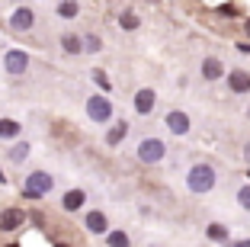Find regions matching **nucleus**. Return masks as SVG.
<instances>
[{
	"label": "nucleus",
	"instance_id": "obj_18",
	"mask_svg": "<svg viewBox=\"0 0 250 247\" xmlns=\"http://www.w3.org/2000/svg\"><path fill=\"white\" fill-rule=\"evenodd\" d=\"M119 22H122V29H138V16L128 10V13H122L119 16Z\"/></svg>",
	"mask_w": 250,
	"mask_h": 247
},
{
	"label": "nucleus",
	"instance_id": "obj_8",
	"mask_svg": "<svg viewBox=\"0 0 250 247\" xmlns=\"http://www.w3.org/2000/svg\"><path fill=\"white\" fill-rule=\"evenodd\" d=\"M228 84H231L234 93H247V90H250V74L247 71H231L228 74Z\"/></svg>",
	"mask_w": 250,
	"mask_h": 247
},
{
	"label": "nucleus",
	"instance_id": "obj_21",
	"mask_svg": "<svg viewBox=\"0 0 250 247\" xmlns=\"http://www.w3.org/2000/svg\"><path fill=\"white\" fill-rule=\"evenodd\" d=\"M26 154H29V145H13V151H10V157H13V160H22Z\"/></svg>",
	"mask_w": 250,
	"mask_h": 247
},
{
	"label": "nucleus",
	"instance_id": "obj_14",
	"mask_svg": "<svg viewBox=\"0 0 250 247\" xmlns=\"http://www.w3.org/2000/svg\"><path fill=\"white\" fill-rule=\"evenodd\" d=\"M125 132H128V125H125V122H116L109 129V135H106V141H109V145H119V141L125 138Z\"/></svg>",
	"mask_w": 250,
	"mask_h": 247
},
{
	"label": "nucleus",
	"instance_id": "obj_16",
	"mask_svg": "<svg viewBox=\"0 0 250 247\" xmlns=\"http://www.w3.org/2000/svg\"><path fill=\"white\" fill-rule=\"evenodd\" d=\"M16 132H20V125L13 119H0V138H13Z\"/></svg>",
	"mask_w": 250,
	"mask_h": 247
},
{
	"label": "nucleus",
	"instance_id": "obj_3",
	"mask_svg": "<svg viewBox=\"0 0 250 247\" xmlns=\"http://www.w3.org/2000/svg\"><path fill=\"white\" fill-rule=\"evenodd\" d=\"M87 112L93 122H106V119L112 116V103L106 100V96H90L87 100Z\"/></svg>",
	"mask_w": 250,
	"mask_h": 247
},
{
	"label": "nucleus",
	"instance_id": "obj_12",
	"mask_svg": "<svg viewBox=\"0 0 250 247\" xmlns=\"http://www.w3.org/2000/svg\"><path fill=\"white\" fill-rule=\"evenodd\" d=\"M83 205V193L81 189H71V193H64V209L67 212H77Z\"/></svg>",
	"mask_w": 250,
	"mask_h": 247
},
{
	"label": "nucleus",
	"instance_id": "obj_29",
	"mask_svg": "<svg viewBox=\"0 0 250 247\" xmlns=\"http://www.w3.org/2000/svg\"><path fill=\"white\" fill-rule=\"evenodd\" d=\"M7 247H16V244H7Z\"/></svg>",
	"mask_w": 250,
	"mask_h": 247
},
{
	"label": "nucleus",
	"instance_id": "obj_15",
	"mask_svg": "<svg viewBox=\"0 0 250 247\" xmlns=\"http://www.w3.org/2000/svg\"><path fill=\"white\" fill-rule=\"evenodd\" d=\"M61 45H64V51H71V55L83 51V39H77V36H61Z\"/></svg>",
	"mask_w": 250,
	"mask_h": 247
},
{
	"label": "nucleus",
	"instance_id": "obj_11",
	"mask_svg": "<svg viewBox=\"0 0 250 247\" xmlns=\"http://www.w3.org/2000/svg\"><path fill=\"white\" fill-rule=\"evenodd\" d=\"M32 20H36V16H32V10H26V7L16 10V13H13V29H29Z\"/></svg>",
	"mask_w": 250,
	"mask_h": 247
},
{
	"label": "nucleus",
	"instance_id": "obj_1",
	"mask_svg": "<svg viewBox=\"0 0 250 247\" xmlns=\"http://www.w3.org/2000/svg\"><path fill=\"white\" fill-rule=\"evenodd\" d=\"M212 186H215V170L208 164H196L189 170V189L192 193H208Z\"/></svg>",
	"mask_w": 250,
	"mask_h": 247
},
{
	"label": "nucleus",
	"instance_id": "obj_9",
	"mask_svg": "<svg viewBox=\"0 0 250 247\" xmlns=\"http://www.w3.org/2000/svg\"><path fill=\"white\" fill-rule=\"evenodd\" d=\"M135 109H138L141 116L151 112V109H154V90H138V93H135Z\"/></svg>",
	"mask_w": 250,
	"mask_h": 247
},
{
	"label": "nucleus",
	"instance_id": "obj_20",
	"mask_svg": "<svg viewBox=\"0 0 250 247\" xmlns=\"http://www.w3.org/2000/svg\"><path fill=\"white\" fill-rule=\"evenodd\" d=\"M58 13L61 16H77V3H74V0H64V3L58 7Z\"/></svg>",
	"mask_w": 250,
	"mask_h": 247
},
{
	"label": "nucleus",
	"instance_id": "obj_5",
	"mask_svg": "<svg viewBox=\"0 0 250 247\" xmlns=\"http://www.w3.org/2000/svg\"><path fill=\"white\" fill-rule=\"evenodd\" d=\"M3 65H7V71L10 74H22L26 71V67H29V58H26V51H7V61H3Z\"/></svg>",
	"mask_w": 250,
	"mask_h": 247
},
{
	"label": "nucleus",
	"instance_id": "obj_10",
	"mask_svg": "<svg viewBox=\"0 0 250 247\" xmlns=\"http://www.w3.org/2000/svg\"><path fill=\"white\" fill-rule=\"evenodd\" d=\"M202 77L206 80H218L221 77V61L218 58H206L202 61Z\"/></svg>",
	"mask_w": 250,
	"mask_h": 247
},
{
	"label": "nucleus",
	"instance_id": "obj_26",
	"mask_svg": "<svg viewBox=\"0 0 250 247\" xmlns=\"http://www.w3.org/2000/svg\"><path fill=\"white\" fill-rule=\"evenodd\" d=\"M244 29H247V32H250V20H247V26H244Z\"/></svg>",
	"mask_w": 250,
	"mask_h": 247
},
{
	"label": "nucleus",
	"instance_id": "obj_25",
	"mask_svg": "<svg viewBox=\"0 0 250 247\" xmlns=\"http://www.w3.org/2000/svg\"><path fill=\"white\" fill-rule=\"evenodd\" d=\"M237 51H244V55H250V42H241V45H237Z\"/></svg>",
	"mask_w": 250,
	"mask_h": 247
},
{
	"label": "nucleus",
	"instance_id": "obj_4",
	"mask_svg": "<svg viewBox=\"0 0 250 247\" xmlns=\"http://www.w3.org/2000/svg\"><path fill=\"white\" fill-rule=\"evenodd\" d=\"M138 157L145 160V164H157V160L164 157V141H157V138H145L138 145Z\"/></svg>",
	"mask_w": 250,
	"mask_h": 247
},
{
	"label": "nucleus",
	"instance_id": "obj_28",
	"mask_svg": "<svg viewBox=\"0 0 250 247\" xmlns=\"http://www.w3.org/2000/svg\"><path fill=\"white\" fill-rule=\"evenodd\" d=\"M58 247H67V244H58Z\"/></svg>",
	"mask_w": 250,
	"mask_h": 247
},
{
	"label": "nucleus",
	"instance_id": "obj_2",
	"mask_svg": "<svg viewBox=\"0 0 250 247\" xmlns=\"http://www.w3.org/2000/svg\"><path fill=\"white\" fill-rule=\"evenodd\" d=\"M52 177L48 174H42V170H36V174H29V180H26V189H22V196H29V199H36V196H45L48 189H52Z\"/></svg>",
	"mask_w": 250,
	"mask_h": 247
},
{
	"label": "nucleus",
	"instance_id": "obj_7",
	"mask_svg": "<svg viewBox=\"0 0 250 247\" xmlns=\"http://www.w3.org/2000/svg\"><path fill=\"white\" fill-rule=\"evenodd\" d=\"M167 125L173 135H183V132H189V119H186V112H180V109H173L167 116Z\"/></svg>",
	"mask_w": 250,
	"mask_h": 247
},
{
	"label": "nucleus",
	"instance_id": "obj_23",
	"mask_svg": "<svg viewBox=\"0 0 250 247\" xmlns=\"http://www.w3.org/2000/svg\"><path fill=\"white\" fill-rule=\"evenodd\" d=\"M83 51H100V39L87 36V39H83Z\"/></svg>",
	"mask_w": 250,
	"mask_h": 247
},
{
	"label": "nucleus",
	"instance_id": "obj_24",
	"mask_svg": "<svg viewBox=\"0 0 250 247\" xmlns=\"http://www.w3.org/2000/svg\"><path fill=\"white\" fill-rule=\"evenodd\" d=\"M93 80H96V84H100L103 90H109V77H106L103 71H93Z\"/></svg>",
	"mask_w": 250,
	"mask_h": 247
},
{
	"label": "nucleus",
	"instance_id": "obj_22",
	"mask_svg": "<svg viewBox=\"0 0 250 247\" xmlns=\"http://www.w3.org/2000/svg\"><path fill=\"white\" fill-rule=\"evenodd\" d=\"M237 202H241L244 209L250 212V186H241V193H237Z\"/></svg>",
	"mask_w": 250,
	"mask_h": 247
},
{
	"label": "nucleus",
	"instance_id": "obj_6",
	"mask_svg": "<svg viewBox=\"0 0 250 247\" xmlns=\"http://www.w3.org/2000/svg\"><path fill=\"white\" fill-rule=\"evenodd\" d=\"M22 209H7L3 215H0V231H13V228H20L22 225Z\"/></svg>",
	"mask_w": 250,
	"mask_h": 247
},
{
	"label": "nucleus",
	"instance_id": "obj_17",
	"mask_svg": "<svg viewBox=\"0 0 250 247\" xmlns=\"http://www.w3.org/2000/svg\"><path fill=\"white\" fill-rule=\"evenodd\" d=\"M109 247H128V234L125 231H109Z\"/></svg>",
	"mask_w": 250,
	"mask_h": 247
},
{
	"label": "nucleus",
	"instance_id": "obj_27",
	"mask_svg": "<svg viewBox=\"0 0 250 247\" xmlns=\"http://www.w3.org/2000/svg\"><path fill=\"white\" fill-rule=\"evenodd\" d=\"M247 157H250V145H247Z\"/></svg>",
	"mask_w": 250,
	"mask_h": 247
},
{
	"label": "nucleus",
	"instance_id": "obj_19",
	"mask_svg": "<svg viewBox=\"0 0 250 247\" xmlns=\"http://www.w3.org/2000/svg\"><path fill=\"white\" fill-rule=\"evenodd\" d=\"M208 238L212 241H228V231H225L221 225H208Z\"/></svg>",
	"mask_w": 250,
	"mask_h": 247
},
{
	"label": "nucleus",
	"instance_id": "obj_13",
	"mask_svg": "<svg viewBox=\"0 0 250 247\" xmlns=\"http://www.w3.org/2000/svg\"><path fill=\"white\" fill-rule=\"evenodd\" d=\"M87 228L96 231V234L106 231V215H103V212H90V215H87Z\"/></svg>",
	"mask_w": 250,
	"mask_h": 247
}]
</instances>
